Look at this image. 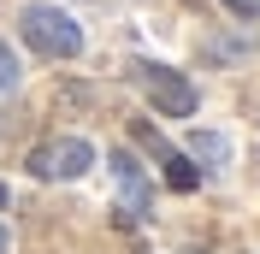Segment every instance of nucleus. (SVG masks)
I'll use <instances>...</instances> for the list:
<instances>
[{"mask_svg": "<svg viewBox=\"0 0 260 254\" xmlns=\"http://www.w3.org/2000/svg\"><path fill=\"white\" fill-rule=\"evenodd\" d=\"M18 36L30 42L42 59H77L83 53V30L65 6H48V0H30L24 18H18Z\"/></svg>", "mask_w": 260, "mask_h": 254, "instance_id": "f257e3e1", "label": "nucleus"}, {"mask_svg": "<svg viewBox=\"0 0 260 254\" xmlns=\"http://www.w3.org/2000/svg\"><path fill=\"white\" fill-rule=\"evenodd\" d=\"M130 83H136V89L154 101V112H166V118H189V112L201 107L195 83L183 77V71H172V65H160V59H130Z\"/></svg>", "mask_w": 260, "mask_h": 254, "instance_id": "f03ea898", "label": "nucleus"}, {"mask_svg": "<svg viewBox=\"0 0 260 254\" xmlns=\"http://www.w3.org/2000/svg\"><path fill=\"white\" fill-rule=\"evenodd\" d=\"M89 166H95V148L83 136H53L30 154V177H42V183H77Z\"/></svg>", "mask_w": 260, "mask_h": 254, "instance_id": "7ed1b4c3", "label": "nucleus"}, {"mask_svg": "<svg viewBox=\"0 0 260 254\" xmlns=\"http://www.w3.org/2000/svg\"><path fill=\"white\" fill-rule=\"evenodd\" d=\"M130 136H136V142H142L148 154H154V166H160V177H166V183H172L178 195L201 189V166H195V160L183 154V148H172V142H166V136H160L154 124H142V118H136V124H130Z\"/></svg>", "mask_w": 260, "mask_h": 254, "instance_id": "20e7f679", "label": "nucleus"}, {"mask_svg": "<svg viewBox=\"0 0 260 254\" xmlns=\"http://www.w3.org/2000/svg\"><path fill=\"white\" fill-rule=\"evenodd\" d=\"M113 177H118V219L124 225H142L154 213V189H148V172L130 148H113Z\"/></svg>", "mask_w": 260, "mask_h": 254, "instance_id": "39448f33", "label": "nucleus"}, {"mask_svg": "<svg viewBox=\"0 0 260 254\" xmlns=\"http://www.w3.org/2000/svg\"><path fill=\"white\" fill-rule=\"evenodd\" d=\"M189 160L225 166V160H231V142H225V136H213V130H195V136H189Z\"/></svg>", "mask_w": 260, "mask_h": 254, "instance_id": "423d86ee", "label": "nucleus"}, {"mask_svg": "<svg viewBox=\"0 0 260 254\" xmlns=\"http://www.w3.org/2000/svg\"><path fill=\"white\" fill-rule=\"evenodd\" d=\"M18 77H24V65H18V53L6 48V42H0V101H6V95L18 89Z\"/></svg>", "mask_w": 260, "mask_h": 254, "instance_id": "0eeeda50", "label": "nucleus"}, {"mask_svg": "<svg viewBox=\"0 0 260 254\" xmlns=\"http://www.w3.org/2000/svg\"><path fill=\"white\" fill-rule=\"evenodd\" d=\"M225 6H231L237 18H260V0H225Z\"/></svg>", "mask_w": 260, "mask_h": 254, "instance_id": "6e6552de", "label": "nucleus"}, {"mask_svg": "<svg viewBox=\"0 0 260 254\" xmlns=\"http://www.w3.org/2000/svg\"><path fill=\"white\" fill-rule=\"evenodd\" d=\"M0 254H6V231H0Z\"/></svg>", "mask_w": 260, "mask_h": 254, "instance_id": "1a4fd4ad", "label": "nucleus"}, {"mask_svg": "<svg viewBox=\"0 0 260 254\" xmlns=\"http://www.w3.org/2000/svg\"><path fill=\"white\" fill-rule=\"evenodd\" d=\"M0 207H6V189H0Z\"/></svg>", "mask_w": 260, "mask_h": 254, "instance_id": "9d476101", "label": "nucleus"}]
</instances>
